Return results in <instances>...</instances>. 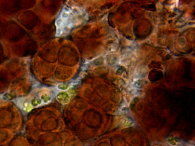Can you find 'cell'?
<instances>
[{
    "label": "cell",
    "mask_w": 195,
    "mask_h": 146,
    "mask_svg": "<svg viewBox=\"0 0 195 146\" xmlns=\"http://www.w3.org/2000/svg\"><path fill=\"white\" fill-rule=\"evenodd\" d=\"M41 103V100L39 98H34L31 100V105L34 106H38Z\"/></svg>",
    "instance_id": "cell-3"
},
{
    "label": "cell",
    "mask_w": 195,
    "mask_h": 146,
    "mask_svg": "<svg viewBox=\"0 0 195 146\" xmlns=\"http://www.w3.org/2000/svg\"><path fill=\"white\" fill-rule=\"evenodd\" d=\"M25 110L27 111H29L32 108V105L28 103H25L24 104Z\"/></svg>",
    "instance_id": "cell-5"
},
{
    "label": "cell",
    "mask_w": 195,
    "mask_h": 146,
    "mask_svg": "<svg viewBox=\"0 0 195 146\" xmlns=\"http://www.w3.org/2000/svg\"><path fill=\"white\" fill-rule=\"evenodd\" d=\"M57 99L60 103L67 104L70 100V96L66 92H61L57 95Z\"/></svg>",
    "instance_id": "cell-1"
},
{
    "label": "cell",
    "mask_w": 195,
    "mask_h": 146,
    "mask_svg": "<svg viewBox=\"0 0 195 146\" xmlns=\"http://www.w3.org/2000/svg\"><path fill=\"white\" fill-rule=\"evenodd\" d=\"M52 99V96L49 94L45 93L43 94L41 96V100L43 101L44 103H48Z\"/></svg>",
    "instance_id": "cell-2"
},
{
    "label": "cell",
    "mask_w": 195,
    "mask_h": 146,
    "mask_svg": "<svg viewBox=\"0 0 195 146\" xmlns=\"http://www.w3.org/2000/svg\"><path fill=\"white\" fill-rule=\"evenodd\" d=\"M68 87H69V86L65 84H60L58 86V88L60 89V90H66V89L68 88Z\"/></svg>",
    "instance_id": "cell-4"
}]
</instances>
